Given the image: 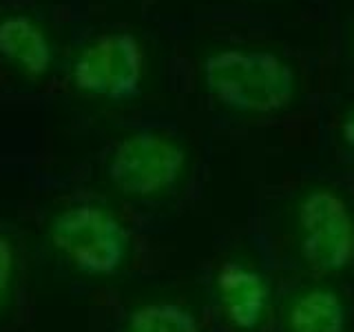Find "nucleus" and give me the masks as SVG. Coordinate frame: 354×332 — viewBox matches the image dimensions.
<instances>
[{"mask_svg": "<svg viewBox=\"0 0 354 332\" xmlns=\"http://www.w3.org/2000/svg\"><path fill=\"white\" fill-rule=\"evenodd\" d=\"M127 332H202L199 321L188 308L173 302H151L136 308L129 317Z\"/></svg>", "mask_w": 354, "mask_h": 332, "instance_id": "9", "label": "nucleus"}, {"mask_svg": "<svg viewBox=\"0 0 354 332\" xmlns=\"http://www.w3.org/2000/svg\"><path fill=\"white\" fill-rule=\"evenodd\" d=\"M290 332H343L346 310L341 299L326 288L304 293L288 313Z\"/></svg>", "mask_w": 354, "mask_h": 332, "instance_id": "8", "label": "nucleus"}, {"mask_svg": "<svg viewBox=\"0 0 354 332\" xmlns=\"http://www.w3.org/2000/svg\"><path fill=\"white\" fill-rule=\"evenodd\" d=\"M49 239L77 273L106 277L122 268L129 235L122 221L100 204H73L51 221Z\"/></svg>", "mask_w": 354, "mask_h": 332, "instance_id": "2", "label": "nucleus"}, {"mask_svg": "<svg viewBox=\"0 0 354 332\" xmlns=\"http://www.w3.org/2000/svg\"><path fill=\"white\" fill-rule=\"evenodd\" d=\"M14 266H16L14 246H11L7 237L0 235V304L5 302L11 279H14Z\"/></svg>", "mask_w": 354, "mask_h": 332, "instance_id": "10", "label": "nucleus"}, {"mask_svg": "<svg viewBox=\"0 0 354 332\" xmlns=\"http://www.w3.org/2000/svg\"><path fill=\"white\" fill-rule=\"evenodd\" d=\"M0 55L29 77L44 75L53 60L47 33L22 14L0 20Z\"/></svg>", "mask_w": 354, "mask_h": 332, "instance_id": "7", "label": "nucleus"}, {"mask_svg": "<svg viewBox=\"0 0 354 332\" xmlns=\"http://www.w3.org/2000/svg\"><path fill=\"white\" fill-rule=\"evenodd\" d=\"M204 80L217 102L241 113H274L290 104L295 73L279 55L230 47L204 62Z\"/></svg>", "mask_w": 354, "mask_h": 332, "instance_id": "1", "label": "nucleus"}, {"mask_svg": "<svg viewBox=\"0 0 354 332\" xmlns=\"http://www.w3.org/2000/svg\"><path fill=\"white\" fill-rule=\"evenodd\" d=\"M71 77L75 89L104 100H127L140 91L144 49L129 31H109L80 51Z\"/></svg>", "mask_w": 354, "mask_h": 332, "instance_id": "4", "label": "nucleus"}, {"mask_svg": "<svg viewBox=\"0 0 354 332\" xmlns=\"http://www.w3.org/2000/svg\"><path fill=\"white\" fill-rule=\"evenodd\" d=\"M217 295L228 321L239 330H252L268 308V284L248 266L228 261L217 273Z\"/></svg>", "mask_w": 354, "mask_h": 332, "instance_id": "6", "label": "nucleus"}, {"mask_svg": "<svg viewBox=\"0 0 354 332\" xmlns=\"http://www.w3.org/2000/svg\"><path fill=\"white\" fill-rule=\"evenodd\" d=\"M343 138L354 149V109L346 116V122H343Z\"/></svg>", "mask_w": 354, "mask_h": 332, "instance_id": "11", "label": "nucleus"}, {"mask_svg": "<svg viewBox=\"0 0 354 332\" xmlns=\"http://www.w3.org/2000/svg\"><path fill=\"white\" fill-rule=\"evenodd\" d=\"M186 151L160 131H138L122 138L106 164V175L122 195L151 199L169 193L182 177Z\"/></svg>", "mask_w": 354, "mask_h": 332, "instance_id": "3", "label": "nucleus"}, {"mask_svg": "<svg viewBox=\"0 0 354 332\" xmlns=\"http://www.w3.org/2000/svg\"><path fill=\"white\" fill-rule=\"evenodd\" d=\"M301 250L315 270L337 273L354 261V219L332 191L308 193L299 208Z\"/></svg>", "mask_w": 354, "mask_h": 332, "instance_id": "5", "label": "nucleus"}]
</instances>
